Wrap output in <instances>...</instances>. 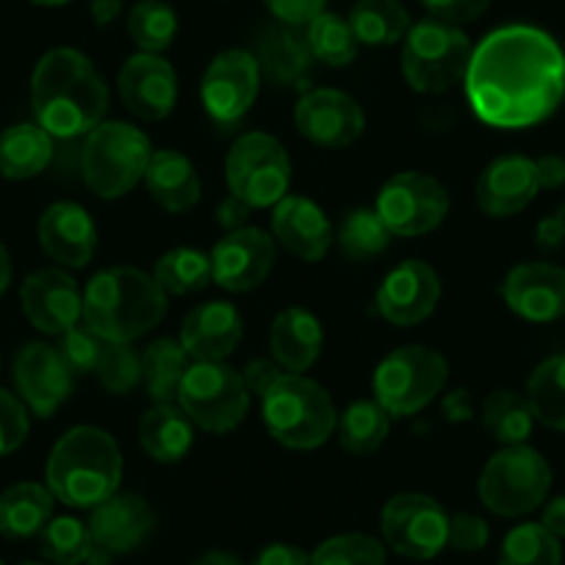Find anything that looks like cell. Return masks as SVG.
Returning a JSON list of instances; mask_svg holds the SVG:
<instances>
[{
  "label": "cell",
  "instance_id": "1",
  "mask_svg": "<svg viewBox=\"0 0 565 565\" xmlns=\"http://www.w3.org/2000/svg\"><path fill=\"white\" fill-rule=\"evenodd\" d=\"M463 89L488 128H535L565 100V51L535 25H502L471 51Z\"/></svg>",
  "mask_w": 565,
  "mask_h": 565
},
{
  "label": "cell",
  "instance_id": "2",
  "mask_svg": "<svg viewBox=\"0 0 565 565\" xmlns=\"http://www.w3.org/2000/svg\"><path fill=\"white\" fill-rule=\"evenodd\" d=\"M108 84L86 53L53 47L31 75V108L40 128L53 139L73 141L106 122Z\"/></svg>",
  "mask_w": 565,
  "mask_h": 565
},
{
  "label": "cell",
  "instance_id": "3",
  "mask_svg": "<svg viewBox=\"0 0 565 565\" xmlns=\"http://www.w3.org/2000/svg\"><path fill=\"white\" fill-rule=\"evenodd\" d=\"M170 297L139 266H111L86 282L84 324L114 344H134L159 328Z\"/></svg>",
  "mask_w": 565,
  "mask_h": 565
},
{
  "label": "cell",
  "instance_id": "4",
  "mask_svg": "<svg viewBox=\"0 0 565 565\" xmlns=\"http://www.w3.org/2000/svg\"><path fill=\"white\" fill-rule=\"evenodd\" d=\"M122 452L111 433L78 424L64 433L47 455L45 486L56 502L73 510H95L119 491Z\"/></svg>",
  "mask_w": 565,
  "mask_h": 565
},
{
  "label": "cell",
  "instance_id": "5",
  "mask_svg": "<svg viewBox=\"0 0 565 565\" xmlns=\"http://www.w3.org/2000/svg\"><path fill=\"white\" fill-rule=\"evenodd\" d=\"M264 427L280 447L311 452L333 438L339 411L328 388L308 374H282L260 399Z\"/></svg>",
  "mask_w": 565,
  "mask_h": 565
},
{
  "label": "cell",
  "instance_id": "6",
  "mask_svg": "<svg viewBox=\"0 0 565 565\" xmlns=\"http://www.w3.org/2000/svg\"><path fill=\"white\" fill-rule=\"evenodd\" d=\"M150 156L153 145L145 130L122 119H106L84 136L81 178L95 198L119 200L145 181Z\"/></svg>",
  "mask_w": 565,
  "mask_h": 565
},
{
  "label": "cell",
  "instance_id": "7",
  "mask_svg": "<svg viewBox=\"0 0 565 565\" xmlns=\"http://www.w3.org/2000/svg\"><path fill=\"white\" fill-rule=\"evenodd\" d=\"M471 51L475 45L460 25L424 18L402 40V75L418 95H447L463 84Z\"/></svg>",
  "mask_w": 565,
  "mask_h": 565
},
{
  "label": "cell",
  "instance_id": "8",
  "mask_svg": "<svg viewBox=\"0 0 565 565\" xmlns=\"http://www.w3.org/2000/svg\"><path fill=\"white\" fill-rule=\"evenodd\" d=\"M449 380V363L427 344H407L391 350L372 374L374 399L391 418L422 413L438 399Z\"/></svg>",
  "mask_w": 565,
  "mask_h": 565
},
{
  "label": "cell",
  "instance_id": "9",
  "mask_svg": "<svg viewBox=\"0 0 565 565\" xmlns=\"http://www.w3.org/2000/svg\"><path fill=\"white\" fill-rule=\"evenodd\" d=\"M552 491V466L526 444L502 447L488 458L477 480V497L502 519H521L541 508Z\"/></svg>",
  "mask_w": 565,
  "mask_h": 565
},
{
  "label": "cell",
  "instance_id": "10",
  "mask_svg": "<svg viewBox=\"0 0 565 565\" xmlns=\"http://www.w3.org/2000/svg\"><path fill=\"white\" fill-rule=\"evenodd\" d=\"M249 402L253 394L244 385L242 372L227 361H192L178 391L181 411L198 430L211 436H227L242 427Z\"/></svg>",
  "mask_w": 565,
  "mask_h": 565
},
{
  "label": "cell",
  "instance_id": "11",
  "mask_svg": "<svg viewBox=\"0 0 565 565\" xmlns=\"http://www.w3.org/2000/svg\"><path fill=\"white\" fill-rule=\"evenodd\" d=\"M227 194L249 209H275L291 186V156L277 136L266 130L242 134L225 159Z\"/></svg>",
  "mask_w": 565,
  "mask_h": 565
},
{
  "label": "cell",
  "instance_id": "12",
  "mask_svg": "<svg viewBox=\"0 0 565 565\" xmlns=\"http://www.w3.org/2000/svg\"><path fill=\"white\" fill-rule=\"evenodd\" d=\"M452 200L447 186L427 172H396L383 183L374 200V211L394 236L418 238L444 225Z\"/></svg>",
  "mask_w": 565,
  "mask_h": 565
},
{
  "label": "cell",
  "instance_id": "13",
  "mask_svg": "<svg viewBox=\"0 0 565 565\" xmlns=\"http://www.w3.org/2000/svg\"><path fill=\"white\" fill-rule=\"evenodd\" d=\"M380 532H383V543L394 554L427 563L447 548L449 513L438 499L427 493H396L383 504Z\"/></svg>",
  "mask_w": 565,
  "mask_h": 565
},
{
  "label": "cell",
  "instance_id": "14",
  "mask_svg": "<svg viewBox=\"0 0 565 565\" xmlns=\"http://www.w3.org/2000/svg\"><path fill=\"white\" fill-rule=\"evenodd\" d=\"M260 92V67L253 51L227 47L216 53L200 78V100L211 122L220 128L238 125L255 106Z\"/></svg>",
  "mask_w": 565,
  "mask_h": 565
},
{
  "label": "cell",
  "instance_id": "15",
  "mask_svg": "<svg viewBox=\"0 0 565 565\" xmlns=\"http://www.w3.org/2000/svg\"><path fill=\"white\" fill-rule=\"evenodd\" d=\"M89 532L95 548L86 565H111L119 554H130L156 530V510L139 493L117 491L106 502L89 510Z\"/></svg>",
  "mask_w": 565,
  "mask_h": 565
},
{
  "label": "cell",
  "instance_id": "16",
  "mask_svg": "<svg viewBox=\"0 0 565 565\" xmlns=\"http://www.w3.org/2000/svg\"><path fill=\"white\" fill-rule=\"evenodd\" d=\"M295 128L302 139L324 150H344L366 130L361 103L341 89L317 86L306 89L295 106Z\"/></svg>",
  "mask_w": 565,
  "mask_h": 565
},
{
  "label": "cell",
  "instance_id": "17",
  "mask_svg": "<svg viewBox=\"0 0 565 565\" xmlns=\"http://www.w3.org/2000/svg\"><path fill=\"white\" fill-rule=\"evenodd\" d=\"M441 291V277L427 260L407 258L383 277L374 295V311L394 328H413L436 313Z\"/></svg>",
  "mask_w": 565,
  "mask_h": 565
},
{
  "label": "cell",
  "instance_id": "18",
  "mask_svg": "<svg viewBox=\"0 0 565 565\" xmlns=\"http://www.w3.org/2000/svg\"><path fill=\"white\" fill-rule=\"evenodd\" d=\"M211 282L231 295H244L264 286L277 258V244L271 233L260 227H242L225 233L211 249Z\"/></svg>",
  "mask_w": 565,
  "mask_h": 565
},
{
  "label": "cell",
  "instance_id": "19",
  "mask_svg": "<svg viewBox=\"0 0 565 565\" xmlns=\"http://www.w3.org/2000/svg\"><path fill=\"white\" fill-rule=\"evenodd\" d=\"M23 313L40 333L62 335L84 322V291L62 266L31 271L20 286Z\"/></svg>",
  "mask_w": 565,
  "mask_h": 565
},
{
  "label": "cell",
  "instance_id": "20",
  "mask_svg": "<svg viewBox=\"0 0 565 565\" xmlns=\"http://www.w3.org/2000/svg\"><path fill=\"white\" fill-rule=\"evenodd\" d=\"M122 106L145 122H161L178 106V73L161 53H134L117 75Z\"/></svg>",
  "mask_w": 565,
  "mask_h": 565
},
{
  "label": "cell",
  "instance_id": "21",
  "mask_svg": "<svg viewBox=\"0 0 565 565\" xmlns=\"http://www.w3.org/2000/svg\"><path fill=\"white\" fill-rule=\"evenodd\" d=\"M14 388L34 416L51 418L73 396L75 374L62 361L56 347L31 341L14 355Z\"/></svg>",
  "mask_w": 565,
  "mask_h": 565
},
{
  "label": "cell",
  "instance_id": "22",
  "mask_svg": "<svg viewBox=\"0 0 565 565\" xmlns=\"http://www.w3.org/2000/svg\"><path fill=\"white\" fill-rule=\"evenodd\" d=\"M502 300L524 322H557L565 317V269L548 260H524L504 275Z\"/></svg>",
  "mask_w": 565,
  "mask_h": 565
},
{
  "label": "cell",
  "instance_id": "23",
  "mask_svg": "<svg viewBox=\"0 0 565 565\" xmlns=\"http://www.w3.org/2000/svg\"><path fill=\"white\" fill-rule=\"evenodd\" d=\"M36 238L47 258L62 269H84L97 253V225L84 205L58 200L42 211Z\"/></svg>",
  "mask_w": 565,
  "mask_h": 565
},
{
  "label": "cell",
  "instance_id": "24",
  "mask_svg": "<svg viewBox=\"0 0 565 565\" xmlns=\"http://www.w3.org/2000/svg\"><path fill=\"white\" fill-rule=\"evenodd\" d=\"M537 192H541V183H537L535 159H526L521 153L493 159L475 183L477 209L491 220L521 214L526 205H532Z\"/></svg>",
  "mask_w": 565,
  "mask_h": 565
},
{
  "label": "cell",
  "instance_id": "25",
  "mask_svg": "<svg viewBox=\"0 0 565 565\" xmlns=\"http://www.w3.org/2000/svg\"><path fill=\"white\" fill-rule=\"evenodd\" d=\"M271 238L306 264L322 260L335 242L328 214L306 194H286L271 209Z\"/></svg>",
  "mask_w": 565,
  "mask_h": 565
},
{
  "label": "cell",
  "instance_id": "26",
  "mask_svg": "<svg viewBox=\"0 0 565 565\" xmlns=\"http://www.w3.org/2000/svg\"><path fill=\"white\" fill-rule=\"evenodd\" d=\"M244 339V319L227 300L194 306L181 324L178 341L192 361H227Z\"/></svg>",
  "mask_w": 565,
  "mask_h": 565
},
{
  "label": "cell",
  "instance_id": "27",
  "mask_svg": "<svg viewBox=\"0 0 565 565\" xmlns=\"http://www.w3.org/2000/svg\"><path fill=\"white\" fill-rule=\"evenodd\" d=\"M253 53L258 58L260 78L275 86H286V89H308V75H311L317 58H313L306 34H300V29L282 23L269 25L258 36V45Z\"/></svg>",
  "mask_w": 565,
  "mask_h": 565
},
{
  "label": "cell",
  "instance_id": "28",
  "mask_svg": "<svg viewBox=\"0 0 565 565\" xmlns=\"http://www.w3.org/2000/svg\"><path fill=\"white\" fill-rule=\"evenodd\" d=\"M271 358L280 363L282 372L306 374L319 361L324 350L322 322L308 308H282L269 328Z\"/></svg>",
  "mask_w": 565,
  "mask_h": 565
},
{
  "label": "cell",
  "instance_id": "29",
  "mask_svg": "<svg viewBox=\"0 0 565 565\" xmlns=\"http://www.w3.org/2000/svg\"><path fill=\"white\" fill-rule=\"evenodd\" d=\"M141 183L148 189L150 200L167 214H186L203 198V181H200L198 167L181 150H153Z\"/></svg>",
  "mask_w": 565,
  "mask_h": 565
},
{
  "label": "cell",
  "instance_id": "30",
  "mask_svg": "<svg viewBox=\"0 0 565 565\" xmlns=\"http://www.w3.org/2000/svg\"><path fill=\"white\" fill-rule=\"evenodd\" d=\"M139 444L150 460L175 466L192 452L194 424L178 402H153L139 418Z\"/></svg>",
  "mask_w": 565,
  "mask_h": 565
},
{
  "label": "cell",
  "instance_id": "31",
  "mask_svg": "<svg viewBox=\"0 0 565 565\" xmlns=\"http://www.w3.org/2000/svg\"><path fill=\"white\" fill-rule=\"evenodd\" d=\"M56 153V139L36 122L9 125L0 134V178L29 181L47 170Z\"/></svg>",
  "mask_w": 565,
  "mask_h": 565
},
{
  "label": "cell",
  "instance_id": "32",
  "mask_svg": "<svg viewBox=\"0 0 565 565\" xmlns=\"http://www.w3.org/2000/svg\"><path fill=\"white\" fill-rule=\"evenodd\" d=\"M56 497L40 482H18L0 493V535L9 541L40 537L53 519Z\"/></svg>",
  "mask_w": 565,
  "mask_h": 565
},
{
  "label": "cell",
  "instance_id": "33",
  "mask_svg": "<svg viewBox=\"0 0 565 565\" xmlns=\"http://www.w3.org/2000/svg\"><path fill=\"white\" fill-rule=\"evenodd\" d=\"M192 358L178 339H156L141 352V388L153 402H178Z\"/></svg>",
  "mask_w": 565,
  "mask_h": 565
},
{
  "label": "cell",
  "instance_id": "34",
  "mask_svg": "<svg viewBox=\"0 0 565 565\" xmlns=\"http://www.w3.org/2000/svg\"><path fill=\"white\" fill-rule=\"evenodd\" d=\"M482 430L502 447L526 444V438L535 430V413L524 394H515L510 388L491 391L482 402Z\"/></svg>",
  "mask_w": 565,
  "mask_h": 565
},
{
  "label": "cell",
  "instance_id": "35",
  "mask_svg": "<svg viewBox=\"0 0 565 565\" xmlns=\"http://www.w3.org/2000/svg\"><path fill=\"white\" fill-rule=\"evenodd\" d=\"M391 433V416L377 399H355L339 413L335 436L344 452L372 455L385 444Z\"/></svg>",
  "mask_w": 565,
  "mask_h": 565
},
{
  "label": "cell",
  "instance_id": "36",
  "mask_svg": "<svg viewBox=\"0 0 565 565\" xmlns=\"http://www.w3.org/2000/svg\"><path fill=\"white\" fill-rule=\"evenodd\" d=\"M350 25L358 42L369 47H388L405 40L411 14L399 0H358L350 12Z\"/></svg>",
  "mask_w": 565,
  "mask_h": 565
},
{
  "label": "cell",
  "instance_id": "37",
  "mask_svg": "<svg viewBox=\"0 0 565 565\" xmlns=\"http://www.w3.org/2000/svg\"><path fill=\"white\" fill-rule=\"evenodd\" d=\"M524 396L535 413V422L548 430L565 433V352L546 358L532 369Z\"/></svg>",
  "mask_w": 565,
  "mask_h": 565
},
{
  "label": "cell",
  "instance_id": "38",
  "mask_svg": "<svg viewBox=\"0 0 565 565\" xmlns=\"http://www.w3.org/2000/svg\"><path fill=\"white\" fill-rule=\"evenodd\" d=\"M153 277L167 297H186L211 282V255L194 247H175L161 255Z\"/></svg>",
  "mask_w": 565,
  "mask_h": 565
},
{
  "label": "cell",
  "instance_id": "39",
  "mask_svg": "<svg viewBox=\"0 0 565 565\" xmlns=\"http://www.w3.org/2000/svg\"><path fill=\"white\" fill-rule=\"evenodd\" d=\"M306 40L313 58L333 70L350 67L358 58V51H361V42H358L350 20L335 12H328V9L306 25Z\"/></svg>",
  "mask_w": 565,
  "mask_h": 565
},
{
  "label": "cell",
  "instance_id": "40",
  "mask_svg": "<svg viewBox=\"0 0 565 565\" xmlns=\"http://www.w3.org/2000/svg\"><path fill=\"white\" fill-rule=\"evenodd\" d=\"M394 233L385 227V222L380 220V214L374 209H355L341 220L339 233H335V242H339L341 255L355 264L363 260H372L377 255H383L388 249Z\"/></svg>",
  "mask_w": 565,
  "mask_h": 565
},
{
  "label": "cell",
  "instance_id": "41",
  "mask_svg": "<svg viewBox=\"0 0 565 565\" xmlns=\"http://www.w3.org/2000/svg\"><path fill=\"white\" fill-rule=\"evenodd\" d=\"M128 34L141 53H164L178 36V12L167 0H139L128 12Z\"/></svg>",
  "mask_w": 565,
  "mask_h": 565
},
{
  "label": "cell",
  "instance_id": "42",
  "mask_svg": "<svg viewBox=\"0 0 565 565\" xmlns=\"http://www.w3.org/2000/svg\"><path fill=\"white\" fill-rule=\"evenodd\" d=\"M92 548L89 524L75 515H53L40 535V552L51 565H86Z\"/></svg>",
  "mask_w": 565,
  "mask_h": 565
},
{
  "label": "cell",
  "instance_id": "43",
  "mask_svg": "<svg viewBox=\"0 0 565 565\" xmlns=\"http://www.w3.org/2000/svg\"><path fill=\"white\" fill-rule=\"evenodd\" d=\"M499 565H563L559 537L532 521L513 526L499 548Z\"/></svg>",
  "mask_w": 565,
  "mask_h": 565
},
{
  "label": "cell",
  "instance_id": "44",
  "mask_svg": "<svg viewBox=\"0 0 565 565\" xmlns=\"http://www.w3.org/2000/svg\"><path fill=\"white\" fill-rule=\"evenodd\" d=\"M385 543L363 532H344L319 543L308 565H385Z\"/></svg>",
  "mask_w": 565,
  "mask_h": 565
},
{
  "label": "cell",
  "instance_id": "45",
  "mask_svg": "<svg viewBox=\"0 0 565 565\" xmlns=\"http://www.w3.org/2000/svg\"><path fill=\"white\" fill-rule=\"evenodd\" d=\"M95 380L108 394H130L141 385V355L134 350V344H114L106 341L100 363L95 369Z\"/></svg>",
  "mask_w": 565,
  "mask_h": 565
},
{
  "label": "cell",
  "instance_id": "46",
  "mask_svg": "<svg viewBox=\"0 0 565 565\" xmlns=\"http://www.w3.org/2000/svg\"><path fill=\"white\" fill-rule=\"evenodd\" d=\"M56 350L75 377H78V374H95L103 350H106V339H100L95 330H89L81 322L75 324V328H70L67 333L58 335Z\"/></svg>",
  "mask_w": 565,
  "mask_h": 565
},
{
  "label": "cell",
  "instance_id": "47",
  "mask_svg": "<svg viewBox=\"0 0 565 565\" xmlns=\"http://www.w3.org/2000/svg\"><path fill=\"white\" fill-rule=\"evenodd\" d=\"M31 433L29 407L20 396L0 388V458L18 452Z\"/></svg>",
  "mask_w": 565,
  "mask_h": 565
},
{
  "label": "cell",
  "instance_id": "48",
  "mask_svg": "<svg viewBox=\"0 0 565 565\" xmlns=\"http://www.w3.org/2000/svg\"><path fill=\"white\" fill-rule=\"evenodd\" d=\"M491 541V526L482 515L475 513H455L449 515V535H447V546L452 552L460 554H475L482 552Z\"/></svg>",
  "mask_w": 565,
  "mask_h": 565
},
{
  "label": "cell",
  "instance_id": "49",
  "mask_svg": "<svg viewBox=\"0 0 565 565\" xmlns=\"http://www.w3.org/2000/svg\"><path fill=\"white\" fill-rule=\"evenodd\" d=\"M427 14L449 25H466L480 20L488 12L491 0H418Z\"/></svg>",
  "mask_w": 565,
  "mask_h": 565
},
{
  "label": "cell",
  "instance_id": "50",
  "mask_svg": "<svg viewBox=\"0 0 565 565\" xmlns=\"http://www.w3.org/2000/svg\"><path fill=\"white\" fill-rule=\"evenodd\" d=\"M264 3L275 14L277 23L291 25V29H306L328 7V0H264Z\"/></svg>",
  "mask_w": 565,
  "mask_h": 565
},
{
  "label": "cell",
  "instance_id": "51",
  "mask_svg": "<svg viewBox=\"0 0 565 565\" xmlns=\"http://www.w3.org/2000/svg\"><path fill=\"white\" fill-rule=\"evenodd\" d=\"M282 374L286 372H282L280 363H277L275 358H255V361H249L247 366L242 369L244 385H247L249 394L258 396V399H264V396L275 388V383Z\"/></svg>",
  "mask_w": 565,
  "mask_h": 565
},
{
  "label": "cell",
  "instance_id": "52",
  "mask_svg": "<svg viewBox=\"0 0 565 565\" xmlns=\"http://www.w3.org/2000/svg\"><path fill=\"white\" fill-rule=\"evenodd\" d=\"M565 244V205L554 209L535 225V247L541 253H557Z\"/></svg>",
  "mask_w": 565,
  "mask_h": 565
},
{
  "label": "cell",
  "instance_id": "53",
  "mask_svg": "<svg viewBox=\"0 0 565 565\" xmlns=\"http://www.w3.org/2000/svg\"><path fill=\"white\" fill-rule=\"evenodd\" d=\"M311 554L306 548L295 546V543H266L249 565H308Z\"/></svg>",
  "mask_w": 565,
  "mask_h": 565
},
{
  "label": "cell",
  "instance_id": "54",
  "mask_svg": "<svg viewBox=\"0 0 565 565\" xmlns=\"http://www.w3.org/2000/svg\"><path fill=\"white\" fill-rule=\"evenodd\" d=\"M249 216H253V209H249L244 200L233 198V194H225V198H222L220 203H216V209H214V222L225 233H233V231H242V227H247Z\"/></svg>",
  "mask_w": 565,
  "mask_h": 565
},
{
  "label": "cell",
  "instance_id": "55",
  "mask_svg": "<svg viewBox=\"0 0 565 565\" xmlns=\"http://www.w3.org/2000/svg\"><path fill=\"white\" fill-rule=\"evenodd\" d=\"M441 413L449 424H466L475 418V396L469 388L449 391L441 399Z\"/></svg>",
  "mask_w": 565,
  "mask_h": 565
},
{
  "label": "cell",
  "instance_id": "56",
  "mask_svg": "<svg viewBox=\"0 0 565 565\" xmlns=\"http://www.w3.org/2000/svg\"><path fill=\"white\" fill-rule=\"evenodd\" d=\"M535 170H537V183L541 189H563L565 186V159L563 156H541L535 159Z\"/></svg>",
  "mask_w": 565,
  "mask_h": 565
},
{
  "label": "cell",
  "instance_id": "57",
  "mask_svg": "<svg viewBox=\"0 0 565 565\" xmlns=\"http://www.w3.org/2000/svg\"><path fill=\"white\" fill-rule=\"evenodd\" d=\"M537 524L552 532L554 537H565V497L546 499L541 504V521Z\"/></svg>",
  "mask_w": 565,
  "mask_h": 565
},
{
  "label": "cell",
  "instance_id": "58",
  "mask_svg": "<svg viewBox=\"0 0 565 565\" xmlns=\"http://www.w3.org/2000/svg\"><path fill=\"white\" fill-rule=\"evenodd\" d=\"M125 9V0H89V12H92V20H95L97 29H106V25H111L114 20L122 14Z\"/></svg>",
  "mask_w": 565,
  "mask_h": 565
},
{
  "label": "cell",
  "instance_id": "59",
  "mask_svg": "<svg viewBox=\"0 0 565 565\" xmlns=\"http://www.w3.org/2000/svg\"><path fill=\"white\" fill-rule=\"evenodd\" d=\"M192 565H247V563H242V559H238L236 554L220 552V548H214V552L200 554V557L194 559Z\"/></svg>",
  "mask_w": 565,
  "mask_h": 565
},
{
  "label": "cell",
  "instance_id": "60",
  "mask_svg": "<svg viewBox=\"0 0 565 565\" xmlns=\"http://www.w3.org/2000/svg\"><path fill=\"white\" fill-rule=\"evenodd\" d=\"M9 282H12V255H9L7 244L0 242V297L7 295Z\"/></svg>",
  "mask_w": 565,
  "mask_h": 565
},
{
  "label": "cell",
  "instance_id": "61",
  "mask_svg": "<svg viewBox=\"0 0 565 565\" xmlns=\"http://www.w3.org/2000/svg\"><path fill=\"white\" fill-rule=\"evenodd\" d=\"M31 3H36V7H67L73 0H31Z\"/></svg>",
  "mask_w": 565,
  "mask_h": 565
},
{
  "label": "cell",
  "instance_id": "62",
  "mask_svg": "<svg viewBox=\"0 0 565 565\" xmlns=\"http://www.w3.org/2000/svg\"><path fill=\"white\" fill-rule=\"evenodd\" d=\"M23 565H51V563H23Z\"/></svg>",
  "mask_w": 565,
  "mask_h": 565
},
{
  "label": "cell",
  "instance_id": "63",
  "mask_svg": "<svg viewBox=\"0 0 565 565\" xmlns=\"http://www.w3.org/2000/svg\"><path fill=\"white\" fill-rule=\"evenodd\" d=\"M0 565H3V563H0Z\"/></svg>",
  "mask_w": 565,
  "mask_h": 565
}]
</instances>
